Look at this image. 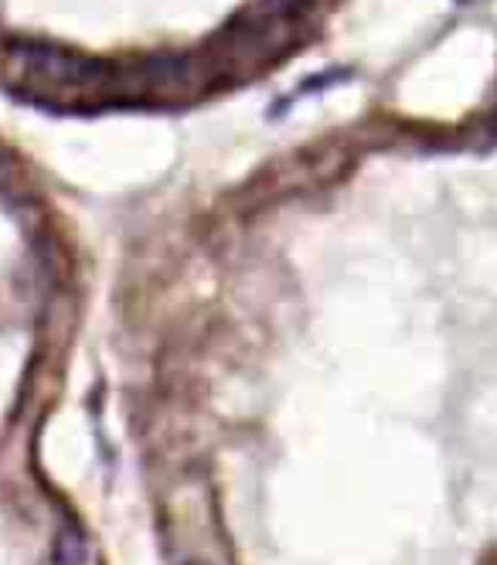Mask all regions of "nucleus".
<instances>
[{
	"mask_svg": "<svg viewBox=\"0 0 497 565\" xmlns=\"http://www.w3.org/2000/svg\"><path fill=\"white\" fill-rule=\"evenodd\" d=\"M59 562H62V565H78V562H82V542H78V539H62Z\"/></svg>",
	"mask_w": 497,
	"mask_h": 565,
	"instance_id": "nucleus-3",
	"label": "nucleus"
},
{
	"mask_svg": "<svg viewBox=\"0 0 497 565\" xmlns=\"http://www.w3.org/2000/svg\"><path fill=\"white\" fill-rule=\"evenodd\" d=\"M188 565H204V562H188Z\"/></svg>",
	"mask_w": 497,
	"mask_h": 565,
	"instance_id": "nucleus-4",
	"label": "nucleus"
},
{
	"mask_svg": "<svg viewBox=\"0 0 497 565\" xmlns=\"http://www.w3.org/2000/svg\"><path fill=\"white\" fill-rule=\"evenodd\" d=\"M307 4H310V0H263V14H269L276 21H286V18L300 14Z\"/></svg>",
	"mask_w": 497,
	"mask_h": 565,
	"instance_id": "nucleus-2",
	"label": "nucleus"
},
{
	"mask_svg": "<svg viewBox=\"0 0 497 565\" xmlns=\"http://www.w3.org/2000/svg\"><path fill=\"white\" fill-rule=\"evenodd\" d=\"M11 62L38 83L49 86H68V89H93L103 86L109 78V68L103 62L72 55L55 45H41V42H18L11 49Z\"/></svg>",
	"mask_w": 497,
	"mask_h": 565,
	"instance_id": "nucleus-1",
	"label": "nucleus"
}]
</instances>
